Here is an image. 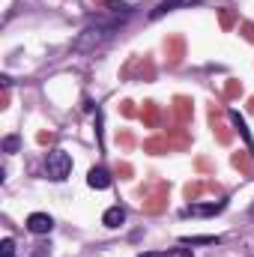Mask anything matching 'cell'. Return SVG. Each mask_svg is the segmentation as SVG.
Segmentation results:
<instances>
[{
	"label": "cell",
	"mask_w": 254,
	"mask_h": 257,
	"mask_svg": "<svg viewBox=\"0 0 254 257\" xmlns=\"http://www.w3.org/2000/svg\"><path fill=\"white\" fill-rule=\"evenodd\" d=\"M129 15H132V6L129 3H120V6H114V12L111 15H102V18H96L90 27H84L81 33H78V39L72 42V48L75 51H96L99 45H105L123 24L129 21Z\"/></svg>",
	"instance_id": "obj_1"
},
{
	"label": "cell",
	"mask_w": 254,
	"mask_h": 257,
	"mask_svg": "<svg viewBox=\"0 0 254 257\" xmlns=\"http://www.w3.org/2000/svg\"><path fill=\"white\" fill-rule=\"evenodd\" d=\"M69 174H72V156L66 150H51L45 156V177L54 183H63Z\"/></svg>",
	"instance_id": "obj_2"
},
{
	"label": "cell",
	"mask_w": 254,
	"mask_h": 257,
	"mask_svg": "<svg viewBox=\"0 0 254 257\" xmlns=\"http://www.w3.org/2000/svg\"><path fill=\"white\" fill-rule=\"evenodd\" d=\"M51 227H54V221H51V215H45V212H30L27 215V230L30 233H51Z\"/></svg>",
	"instance_id": "obj_3"
},
{
	"label": "cell",
	"mask_w": 254,
	"mask_h": 257,
	"mask_svg": "<svg viewBox=\"0 0 254 257\" xmlns=\"http://www.w3.org/2000/svg\"><path fill=\"white\" fill-rule=\"evenodd\" d=\"M87 186L102 192V189H108V186H111V174H108L105 168H93V171L87 174Z\"/></svg>",
	"instance_id": "obj_4"
},
{
	"label": "cell",
	"mask_w": 254,
	"mask_h": 257,
	"mask_svg": "<svg viewBox=\"0 0 254 257\" xmlns=\"http://www.w3.org/2000/svg\"><path fill=\"white\" fill-rule=\"evenodd\" d=\"M123 221H126V209H123V206H108V209H105V215H102V224H105V227H111V230H114V227H120Z\"/></svg>",
	"instance_id": "obj_5"
},
{
	"label": "cell",
	"mask_w": 254,
	"mask_h": 257,
	"mask_svg": "<svg viewBox=\"0 0 254 257\" xmlns=\"http://www.w3.org/2000/svg\"><path fill=\"white\" fill-rule=\"evenodd\" d=\"M221 209H224V200L221 203H194V206L186 209V215H215Z\"/></svg>",
	"instance_id": "obj_6"
},
{
	"label": "cell",
	"mask_w": 254,
	"mask_h": 257,
	"mask_svg": "<svg viewBox=\"0 0 254 257\" xmlns=\"http://www.w3.org/2000/svg\"><path fill=\"white\" fill-rule=\"evenodd\" d=\"M191 3H200V0H165V3L156 6L153 18H159V15H165V12H171V9H177V6H191Z\"/></svg>",
	"instance_id": "obj_7"
},
{
	"label": "cell",
	"mask_w": 254,
	"mask_h": 257,
	"mask_svg": "<svg viewBox=\"0 0 254 257\" xmlns=\"http://www.w3.org/2000/svg\"><path fill=\"white\" fill-rule=\"evenodd\" d=\"M230 120H233V126L239 128V135H242V141H245V147H251L254 141H251V135H248V128H245V117H242L239 111H233V108H230Z\"/></svg>",
	"instance_id": "obj_8"
},
{
	"label": "cell",
	"mask_w": 254,
	"mask_h": 257,
	"mask_svg": "<svg viewBox=\"0 0 254 257\" xmlns=\"http://www.w3.org/2000/svg\"><path fill=\"white\" fill-rule=\"evenodd\" d=\"M221 242L218 236H183V245H215Z\"/></svg>",
	"instance_id": "obj_9"
},
{
	"label": "cell",
	"mask_w": 254,
	"mask_h": 257,
	"mask_svg": "<svg viewBox=\"0 0 254 257\" xmlns=\"http://www.w3.org/2000/svg\"><path fill=\"white\" fill-rule=\"evenodd\" d=\"M0 257H15V239L6 236V239L0 242Z\"/></svg>",
	"instance_id": "obj_10"
},
{
	"label": "cell",
	"mask_w": 254,
	"mask_h": 257,
	"mask_svg": "<svg viewBox=\"0 0 254 257\" xmlns=\"http://www.w3.org/2000/svg\"><path fill=\"white\" fill-rule=\"evenodd\" d=\"M18 144H21V141H18L15 135H9V138L3 141V153H18Z\"/></svg>",
	"instance_id": "obj_11"
}]
</instances>
